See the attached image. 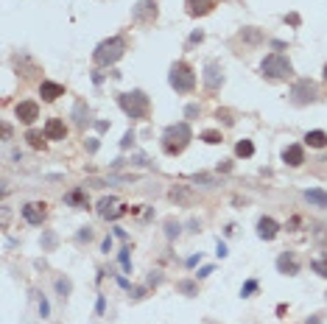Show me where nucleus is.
I'll list each match as a JSON object with an SVG mask.
<instances>
[{"label": "nucleus", "mask_w": 327, "mask_h": 324, "mask_svg": "<svg viewBox=\"0 0 327 324\" xmlns=\"http://www.w3.org/2000/svg\"><path fill=\"white\" fill-rule=\"evenodd\" d=\"M123 51H126V39H123V36L103 39V42L93 51V62L98 65V67H109V65H115V62L123 56Z\"/></svg>", "instance_id": "1"}, {"label": "nucleus", "mask_w": 327, "mask_h": 324, "mask_svg": "<svg viewBox=\"0 0 327 324\" xmlns=\"http://www.w3.org/2000/svg\"><path fill=\"white\" fill-rule=\"evenodd\" d=\"M190 126L188 123H176V126H168L163 134V148L165 154H182L185 151V145L190 143Z\"/></svg>", "instance_id": "2"}, {"label": "nucleus", "mask_w": 327, "mask_h": 324, "mask_svg": "<svg viewBox=\"0 0 327 324\" xmlns=\"http://www.w3.org/2000/svg\"><path fill=\"white\" fill-rule=\"evenodd\" d=\"M118 103L134 120H143L148 115V98L143 93H123V95H118Z\"/></svg>", "instance_id": "3"}, {"label": "nucleus", "mask_w": 327, "mask_h": 324, "mask_svg": "<svg viewBox=\"0 0 327 324\" xmlns=\"http://www.w3.org/2000/svg\"><path fill=\"white\" fill-rule=\"evenodd\" d=\"M171 87L176 93H193L196 87V73L190 67L188 62H176L171 67Z\"/></svg>", "instance_id": "4"}, {"label": "nucleus", "mask_w": 327, "mask_h": 324, "mask_svg": "<svg viewBox=\"0 0 327 324\" xmlns=\"http://www.w3.org/2000/svg\"><path fill=\"white\" fill-rule=\"evenodd\" d=\"M260 70H263V76L274 78V81L291 78V73H294L291 62L285 59V56H280V53H271V56H266V59H263V65H260Z\"/></svg>", "instance_id": "5"}, {"label": "nucleus", "mask_w": 327, "mask_h": 324, "mask_svg": "<svg viewBox=\"0 0 327 324\" xmlns=\"http://www.w3.org/2000/svg\"><path fill=\"white\" fill-rule=\"evenodd\" d=\"M316 98H319V90H316V84H313L310 78H299V81L291 87V101L296 103V106L313 103Z\"/></svg>", "instance_id": "6"}, {"label": "nucleus", "mask_w": 327, "mask_h": 324, "mask_svg": "<svg viewBox=\"0 0 327 324\" xmlns=\"http://www.w3.org/2000/svg\"><path fill=\"white\" fill-rule=\"evenodd\" d=\"M134 23H154L157 20V0H137V6L131 9Z\"/></svg>", "instance_id": "7"}, {"label": "nucleus", "mask_w": 327, "mask_h": 324, "mask_svg": "<svg viewBox=\"0 0 327 324\" xmlns=\"http://www.w3.org/2000/svg\"><path fill=\"white\" fill-rule=\"evenodd\" d=\"M221 84H224L221 65H218V62H207V67H204V87L210 90V93H215V90H221Z\"/></svg>", "instance_id": "8"}, {"label": "nucleus", "mask_w": 327, "mask_h": 324, "mask_svg": "<svg viewBox=\"0 0 327 324\" xmlns=\"http://www.w3.org/2000/svg\"><path fill=\"white\" fill-rule=\"evenodd\" d=\"M14 115H17L23 123H34V120L39 118V106H36L34 101H23V103H17Z\"/></svg>", "instance_id": "9"}, {"label": "nucleus", "mask_w": 327, "mask_h": 324, "mask_svg": "<svg viewBox=\"0 0 327 324\" xmlns=\"http://www.w3.org/2000/svg\"><path fill=\"white\" fill-rule=\"evenodd\" d=\"M23 218H26L28 224H42L45 221V204H39V201L26 204L23 207Z\"/></svg>", "instance_id": "10"}, {"label": "nucleus", "mask_w": 327, "mask_h": 324, "mask_svg": "<svg viewBox=\"0 0 327 324\" xmlns=\"http://www.w3.org/2000/svg\"><path fill=\"white\" fill-rule=\"evenodd\" d=\"M39 95H42V101H56L59 95H65V87L56 84V81H42L39 84Z\"/></svg>", "instance_id": "11"}, {"label": "nucleus", "mask_w": 327, "mask_h": 324, "mask_svg": "<svg viewBox=\"0 0 327 324\" xmlns=\"http://www.w3.org/2000/svg\"><path fill=\"white\" fill-rule=\"evenodd\" d=\"M277 229H280V227H277L274 218H260V221H258V235L263 240H274L277 238Z\"/></svg>", "instance_id": "12"}, {"label": "nucleus", "mask_w": 327, "mask_h": 324, "mask_svg": "<svg viewBox=\"0 0 327 324\" xmlns=\"http://www.w3.org/2000/svg\"><path fill=\"white\" fill-rule=\"evenodd\" d=\"M188 3V14H193V17H201V14H207V11H213L215 0H185Z\"/></svg>", "instance_id": "13"}, {"label": "nucleus", "mask_w": 327, "mask_h": 324, "mask_svg": "<svg viewBox=\"0 0 327 324\" xmlns=\"http://www.w3.org/2000/svg\"><path fill=\"white\" fill-rule=\"evenodd\" d=\"M98 213H101L103 218H121V215L126 213V207H123V204H121V207H115L112 198H103L101 204H98Z\"/></svg>", "instance_id": "14"}, {"label": "nucleus", "mask_w": 327, "mask_h": 324, "mask_svg": "<svg viewBox=\"0 0 327 324\" xmlns=\"http://www.w3.org/2000/svg\"><path fill=\"white\" fill-rule=\"evenodd\" d=\"M283 160L291 165V168H299L302 162H305V154H302V145H288L283 151Z\"/></svg>", "instance_id": "15"}, {"label": "nucleus", "mask_w": 327, "mask_h": 324, "mask_svg": "<svg viewBox=\"0 0 327 324\" xmlns=\"http://www.w3.org/2000/svg\"><path fill=\"white\" fill-rule=\"evenodd\" d=\"M277 268H280V274H296L299 271V263H296L294 255H280L277 257Z\"/></svg>", "instance_id": "16"}, {"label": "nucleus", "mask_w": 327, "mask_h": 324, "mask_svg": "<svg viewBox=\"0 0 327 324\" xmlns=\"http://www.w3.org/2000/svg\"><path fill=\"white\" fill-rule=\"evenodd\" d=\"M45 137H48V140H65V123H62V120H48V123H45Z\"/></svg>", "instance_id": "17"}, {"label": "nucleus", "mask_w": 327, "mask_h": 324, "mask_svg": "<svg viewBox=\"0 0 327 324\" xmlns=\"http://www.w3.org/2000/svg\"><path fill=\"white\" fill-rule=\"evenodd\" d=\"M168 196H171L173 201H176V204H193V193H190V190L185 188V185H173Z\"/></svg>", "instance_id": "18"}, {"label": "nucleus", "mask_w": 327, "mask_h": 324, "mask_svg": "<svg viewBox=\"0 0 327 324\" xmlns=\"http://www.w3.org/2000/svg\"><path fill=\"white\" fill-rule=\"evenodd\" d=\"M65 201H67L70 207H78V210H84L87 207V193L81 188H76V190H70L67 196H65Z\"/></svg>", "instance_id": "19"}, {"label": "nucleus", "mask_w": 327, "mask_h": 324, "mask_svg": "<svg viewBox=\"0 0 327 324\" xmlns=\"http://www.w3.org/2000/svg\"><path fill=\"white\" fill-rule=\"evenodd\" d=\"M305 201H310L313 207L327 210V193H325V190H305Z\"/></svg>", "instance_id": "20"}, {"label": "nucleus", "mask_w": 327, "mask_h": 324, "mask_svg": "<svg viewBox=\"0 0 327 324\" xmlns=\"http://www.w3.org/2000/svg\"><path fill=\"white\" fill-rule=\"evenodd\" d=\"M305 143L313 145V148H325V145H327V134H325V131H319V129H316V131H308Z\"/></svg>", "instance_id": "21"}, {"label": "nucleus", "mask_w": 327, "mask_h": 324, "mask_svg": "<svg viewBox=\"0 0 327 324\" xmlns=\"http://www.w3.org/2000/svg\"><path fill=\"white\" fill-rule=\"evenodd\" d=\"M241 39H243V42H249V45H258V42H263V34H260L258 28H243Z\"/></svg>", "instance_id": "22"}, {"label": "nucleus", "mask_w": 327, "mask_h": 324, "mask_svg": "<svg viewBox=\"0 0 327 324\" xmlns=\"http://www.w3.org/2000/svg\"><path fill=\"white\" fill-rule=\"evenodd\" d=\"M26 140L31 143V148H36V151H39V148H45V140H48V137H45V134H39V131H28V134H26Z\"/></svg>", "instance_id": "23"}, {"label": "nucleus", "mask_w": 327, "mask_h": 324, "mask_svg": "<svg viewBox=\"0 0 327 324\" xmlns=\"http://www.w3.org/2000/svg\"><path fill=\"white\" fill-rule=\"evenodd\" d=\"M73 115H76V126H87V120H90V118H87V106L81 101L73 106Z\"/></svg>", "instance_id": "24"}, {"label": "nucleus", "mask_w": 327, "mask_h": 324, "mask_svg": "<svg viewBox=\"0 0 327 324\" xmlns=\"http://www.w3.org/2000/svg\"><path fill=\"white\" fill-rule=\"evenodd\" d=\"M235 154H238V157H252V154H255V145H252V140H241V143L235 145Z\"/></svg>", "instance_id": "25"}, {"label": "nucleus", "mask_w": 327, "mask_h": 324, "mask_svg": "<svg viewBox=\"0 0 327 324\" xmlns=\"http://www.w3.org/2000/svg\"><path fill=\"white\" fill-rule=\"evenodd\" d=\"M310 268H313L319 277H325V280H327V257H319V260H313V263H310Z\"/></svg>", "instance_id": "26"}, {"label": "nucleus", "mask_w": 327, "mask_h": 324, "mask_svg": "<svg viewBox=\"0 0 327 324\" xmlns=\"http://www.w3.org/2000/svg\"><path fill=\"white\" fill-rule=\"evenodd\" d=\"M201 140H204L207 145H218V143H221V131H213V129H210V131L201 134Z\"/></svg>", "instance_id": "27"}, {"label": "nucleus", "mask_w": 327, "mask_h": 324, "mask_svg": "<svg viewBox=\"0 0 327 324\" xmlns=\"http://www.w3.org/2000/svg\"><path fill=\"white\" fill-rule=\"evenodd\" d=\"M56 291H59L62 296H67L70 291H73V285H70V280H65V277H62V280H56Z\"/></svg>", "instance_id": "28"}, {"label": "nucleus", "mask_w": 327, "mask_h": 324, "mask_svg": "<svg viewBox=\"0 0 327 324\" xmlns=\"http://www.w3.org/2000/svg\"><path fill=\"white\" fill-rule=\"evenodd\" d=\"M165 235H168V238H176V235H179V224L168 221V224H165Z\"/></svg>", "instance_id": "29"}, {"label": "nucleus", "mask_w": 327, "mask_h": 324, "mask_svg": "<svg viewBox=\"0 0 327 324\" xmlns=\"http://www.w3.org/2000/svg\"><path fill=\"white\" fill-rule=\"evenodd\" d=\"M176 288H179L182 293H188V296H190V293H196V285H193V282H179Z\"/></svg>", "instance_id": "30"}, {"label": "nucleus", "mask_w": 327, "mask_h": 324, "mask_svg": "<svg viewBox=\"0 0 327 324\" xmlns=\"http://www.w3.org/2000/svg\"><path fill=\"white\" fill-rule=\"evenodd\" d=\"M193 182H204V185H215L213 176H207V173H196V176H190Z\"/></svg>", "instance_id": "31"}, {"label": "nucleus", "mask_w": 327, "mask_h": 324, "mask_svg": "<svg viewBox=\"0 0 327 324\" xmlns=\"http://www.w3.org/2000/svg\"><path fill=\"white\" fill-rule=\"evenodd\" d=\"M42 246L45 249H53V246H56V235H53V232H48V235L42 238Z\"/></svg>", "instance_id": "32"}, {"label": "nucleus", "mask_w": 327, "mask_h": 324, "mask_svg": "<svg viewBox=\"0 0 327 324\" xmlns=\"http://www.w3.org/2000/svg\"><path fill=\"white\" fill-rule=\"evenodd\" d=\"M255 291H258V282H255V280H249L246 285H243V291H241V293H243V296H249V293H255Z\"/></svg>", "instance_id": "33"}, {"label": "nucleus", "mask_w": 327, "mask_h": 324, "mask_svg": "<svg viewBox=\"0 0 327 324\" xmlns=\"http://www.w3.org/2000/svg\"><path fill=\"white\" fill-rule=\"evenodd\" d=\"M185 115H188V118H196V115H198V106H196V103H190L188 109H185Z\"/></svg>", "instance_id": "34"}, {"label": "nucleus", "mask_w": 327, "mask_h": 324, "mask_svg": "<svg viewBox=\"0 0 327 324\" xmlns=\"http://www.w3.org/2000/svg\"><path fill=\"white\" fill-rule=\"evenodd\" d=\"M39 313H42V319H45V316H48V313H51V307H48V302H45V299H42V302H39Z\"/></svg>", "instance_id": "35"}, {"label": "nucleus", "mask_w": 327, "mask_h": 324, "mask_svg": "<svg viewBox=\"0 0 327 324\" xmlns=\"http://www.w3.org/2000/svg\"><path fill=\"white\" fill-rule=\"evenodd\" d=\"M131 140H134V134H131V131H126V137H123V148H129V145H131Z\"/></svg>", "instance_id": "36"}, {"label": "nucleus", "mask_w": 327, "mask_h": 324, "mask_svg": "<svg viewBox=\"0 0 327 324\" xmlns=\"http://www.w3.org/2000/svg\"><path fill=\"white\" fill-rule=\"evenodd\" d=\"M201 39H204V34H201V31H196V34L190 36V42H193V45H196V42H201Z\"/></svg>", "instance_id": "37"}, {"label": "nucleus", "mask_w": 327, "mask_h": 324, "mask_svg": "<svg viewBox=\"0 0 327 324\" xmlns=\"http://www.w3.org/2000/svg\"><path fill=\"white\" fill-rule=\"evenodd\" d=\"M9 137H11V126L9 123H3V140H9Z\"/></svg>", "instance_id": "38"}, {"label": "nucleus", "mask_w": 327, "mask_h": 324, "mask_svg": "<svg viewBox=\"0 0 327 324\" xmlns=\"http://www.w3.org/2000/svg\"><path fill=\"white\" fill-rule=\"evenodd\" d=\"M78 238H81V240H90V238H93V232H90V229H81V232H78Z\"/></svg>", "instance_id": "39"}, {"label": "nucleus", "mask_w": 327, "mask_h": 324, "mask_svg": "<svg viewBox=\"0 0 327 324\" xmlns=\"http://www.w3.org/2000/svg\"><path fill=\"white\" fill-rule=\"evenodd\" d=\"M215 252H218V257H227V246L221 243V240H218V249H215Z\"/></svg>", "instance_id": "40"}, {"label": "nucleus", "mask_w": 327, "mask_h": 324, "mask_svg": "<svg viewBox=\"0 0 327 324\" xmlns=\"http://www.w3.org/2000/svg\"><path fill=\"white\" fill-rule=\"evenodd\" d=\"M288 23H291V26H299V14H288Z\"/></svg>", "instance_id": "41"}, {"label": "nucleus", "mask_w": 327, "mask_h": 324, "mask_svg": "<svg viewBox=\"0 0 327 324\" xmlns=\"http://www.w3.org/2000/svg\"><path fill=\"white\" fill-rule=\"evenodd\" d=\"M308 324H319V319H316V316H313V319H310V322Z\"/></svg>", "instance_id": "42"}, {"label": "nucleus", "mask_w": 327, "mask_h": 324, "mask_svg": "<svg viewBox=\"0 0 327 324\" xmlns=\"http://www.w3.org/2000/svg\"><path fill=\"white\" fill-rule=\"evenodd\" d=\"M325 81H327V65H325Z\"/></svg>", "instance_id": "43"}]
</instances>
